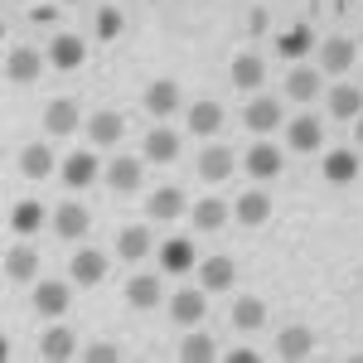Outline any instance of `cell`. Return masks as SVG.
<instances>
[{"label": "cell", "mask_w": 363, "mask_h": 363, "mask_svg": "<svg viewBox=\"0 0 363 363\" xmlns=\"http://www.w3.org/2000/svg\"><path fill=\"white\" fill-rule=\"evenodd\" d=\"M315 54H320V68H325V73H349L354 58H359V44L344 39V34H330V39H320Z\"/></svg>", "instance_id": "obj_1"}, {"label": "cell", "mask_w": 363, "mask_h": 363, "mask_svg": "<svg viewBox=\"0 0 363 363\" xmlns=\"http://www.w3.org/2000/svg\"><path fill=\"white\" fill-rule=\"evenodd\" d=\"M233 169H238V155L228 145H203V155H199V179L203 184H223Z\"/></svg>", "instance_id": "obj_2"}, {"label": "cell", "mask_w": 363, "mask_h": 363, "mask_svg": "<svg viewBox=\"0 0 363 363\" xmlns=\"http://www.w3.org/2000/svg\"><path fill=\"white\" fill-rule=\"evenodd\" d=\"M78 126H87L83 112H78V102L58 97V102H49V107H44V131H49V136H73Z\"/></svg>", "instance_id": "obj_3"}, {"label": "cell", "mask_w": 363, "mask_h": 363, "mask_svg": "<svg viewBox=\"0 0 363 363\" xmlns=\"http://www.w3.org/2000/svg\"><path fill=\"white\" fill-rule=\"evenodd\" d=\"M286 145L301 150V155L320 150V145H325V126H320V116H291V126H286Z\"/></svg>", "instance_id": "obj_4"}, {"label": "cell", "mask_w": 363, "mask_h": 363, "mask_svg": "<svg viewBox=\"0 0 363 363\" xmlns=\"http://www.w3.org/2000/svg\"><path fill=\"white\" fill-rule=\"evenodd\" d=\"M155 262H160L165 272H174V277H179V272H194V267H199V252H194V242H189V238H165V242H160V252H155Z\"/></svg>", "instance_id": "obj_5"}, {"label": "cell", "mask_w": 363, "mask_h": 363, "mask_svg": "<svg viewBox=\"0 0 363 363\" xmlns=\"http://www.w3.org/2000/svg\"><path fill=\"white\" fill-rule=\"evenodd\" d=\"M87 228H92V213H87L83 203H73V199H68V203H58V208H54V233H58V238L78 242Z\"/></svg>", "instance_id": "obj_6"}, {"label": "cell", "mask_w": 363, "mask_h": 363, "mask_svg": "<svg viewBox=\"0 0 363 363\" xmlns=\"http://www.w3.org/2000/svg\"><path fill=\"white\" fill-rule=\"evenodd\" d=\"M160 301H165V286H160V277L140 272V277L126 281V306H131V310H155Z\"/></svg>", "instance_id": "obj_7"}, {"label": "cell", "mask_w": 363, "mask_h": 363, "mask_svg": "<svg viewBox=\"0 0 363 363\" xmlns=\"http://www.w3.org/2000/svg\"><path fill=\"white\" fill-rule=\"evenodd\" d=\"M73 281L78 286H102L107 281V252H97V247L73 252Z\"/></svg>", "instance_id": "obj_8"}, {"label": "cell", "mask_w": 363, "mask_h": 363, "mask_svg": "<svg viewBox=\"0 0 363 363\" xmlns=\"http://www.w3.org/2000/svg\"><path fill=\"white\" fill-rule=\"evenodd\" d=\"M281 165H286V160H281V150L272 145V140H257V145L247 150V174L252 179H277Z\"/></svg>", "instance_id": "obj_9"}, {"label": "cell", "mask_w": 363, "mask_h": 363, "mask_svg": "<svg viewBox=\"0 0 363 363\" xmlns=\"http://www.w3.org/2000/svg\"><path fill=\"white\" fill-rule=\"evenodd\" d=\"M121 131H126V116L121 112H92L87 116V140L92 145H116Z\"/></svg>", "instance_id": "obj_10"}, {"label": "cell", "mask_w": 363, "mask_h": 363, "mask_svg": "<svg viewBox=\"0 0 363 363\" xmlns=\"http://www.w3.org/2000/svg\"><path fill=\"white\" fill-rule=\"evenodd\" d=\"M320 87H325V83H320V73L306 68V63H296V68L286 73V97H291V102H315Z\"/></svg>", "instance_id": "obj_11"}, {"label": "cell", "mask_w": 363, "mask_h": 363, "mask_svg": "<svg viewBox=\"0 0 363 363\" xmlns=\"http://www.w3.org/2000/svg\"><path fill=\"white\" fill-rule=\"evenodd\" d=\"M58 174H63V184H68V189H87V184L97 179V155H92V150H78V155H68V160H63Z\"/></svg>", "instance_id": "obj_12"}, {"label": "cell", "mask_w": 363, "mask_h": 363, "mask_svg": "<svg viewBox=\"0 0 363 363\" xmlns=\"http://www.w3.org/2000/svg\"><path fill=\"white\" fill-rule=\"evenodd\" d=\"M169 315L179 325H199L208 315V291H179V296H169Z\"/></svg>", "instance_id": "obj_13"}, {"label": "cell", "mask_w": 363, "mask_h": 363, "mask_svg": "<svg viewBox=\"0 0 363 363\" xmlns=\"http://www.w3.org/2000/svg\"><path fill=\"white\" fill-rule=\"evenodd\" d=\"M233 218H238L242 228L267 223V218H272V199L262 194V189H247V194H242L238 203H233Z\"/></svg>", "instance_id": "obj_14"}, {"label": "cell", "mask_w": 363, "mask_h": 363, "mask_svg": "<svg viewBox=\"0 0 363 363\" xmlns=\"http://www.w3.org/2000/svg\"><path fill=\"white\" fill-rule=\"evenodd\" d=\"M83 58H87V39H78V34H58L54 44H49V63L63 68V73H68V68H78Z\"/></svg>", "instance_id": "obj_15"}, {"label": "cell", "mask_w": 363, "mask_h": 363, "mask_svg": "<svg viewBox=\"0 0 363 363\" xmlns=\"http://www.w3.org/2000/svg\"><path fill=\"white\" fill-rule=\"evenodd\" d=\"M107 184H112L116 194H136L140 189V160L136 155H116L112 165H107Z\"/></svg>", "instance_id": "obj_16"}, {"label": "cell", "mask_w": 363, "mask_h": 363, "mask_svg": "<svg viewBox=\"0 0 363 363\" xmlns=\"http://www.w3.org/2000/svg\"><path fill=\"white\" fill-rule=\"evenodd\" d=\"M310 349H315V335H310L306 325H286V330H281L277 335V354L286 363H296V359H306Z\"/></svg>", "instance_id": "obj_17"}, {"label": "cell", "mask_w": 363, "mask_h": 363, "mask_svg": "<svg viewBox=\"0 0 363 363\" xmlns=\"http://www.w3.org/2000/svg\"><path fill=\"white\" fill-rule=\"evenodd\" d=\"M330 116H339V121H359L363 116V92L354 83L330 87Z\"/></svg>", "instance_id": "obj_18"}, {"label": "cell", "mask_w": 363, "mask_h": 363, "mask_svg": "<svg viewBox=\"0 0 363 363\" xmlns=\"http://www.w3.org/2000/svg\"><path fill=\"white\" fill-rule=\"evenodd\" d=\"M68 296H73V291H68L63 281H39V286H34V310L54 320V315L68 310Z\"/></svg>", "instance_id": "obj_19"}, {"label": "cell", "mask_w": 363, "mask_h": 363, "mask_svg": "<svg viewBox=\"0 0 363 363\" xmlns=\"http://www.w3.org/2000/svg\"><path fill=\"white\" fill-rule=\"evenodd\" d=\"M145 213L160 218V223H174V218L184 213V194H179L174 184H165V189H155V194L145 199Z\"/></svg>", "instance_id": "obj_20"}, {"label": "cell", "mask_w": 363, "mask_h": 363, "mask_svg": "<svg viewBox=\"0 0 363 363\" xmlns=\"http://www.w3.org/2000/svg\"><path fill=\"white\" fill-rule=\"evenodd\" d=\"M199 281H203V291H208V296H213V291H228V286L238 281L233 257H208V262L199 267Z\"/></svg>", "instance_id": "obj_21"}, {"label": "cell", "mask_w": 363, "mask_h": 363, "mask_svg": "<svg viewBox=\"0 0 363 363\" xmlns=\"http://www.w3.org/2000/svg\"><path fill=\"white\" fill-rule=\"evenodd\" d=\"M145 112H150V116H174V112H179V87L169 83V78L150 83V87H145Z\"/></svg>", "instance_id": "obj_22"}, {"label": "cell", "mask_w": 363, "mask_h": 363, "mask_svg": "<svg viewBox=\"0 0 363 363\" xmlns=\"http://www.w3.org/2000/svg\"><path fill=\"white\" fill-rule=\"evenodd\" d=\"M242 116H247L252 131H262V136H267V131H277V126H281V102H277V97H252Z\"/></svg>", "instance_id": "obj_23"}, {"label": "cell", "mask_w": 363, "mask_h": 363, "mask_svg": "<svg viewBox=\"0 0 363 363\" xmlns=\"http://www.w3.org/2000/svg\"><path fill=\"white\" fill-rule=\"evenodd\" d=\"M39 68H44V58L34 54V49H10V58H5V78L10 83H34Z\"/></svg>", "instance_id": "obj_24"}, {"label": "cell", "mask_w": 363, "mask_h": 363, "mask_svg": "<svg viewBox=\"0 0 363 363\" xmlns=\"http://www.w3.org/2000/svg\"><path fill=\"white\" fill-rule=\"evenodd\" d=\"M179 155V131H169V126H155L150 136H145V160H155V165H169Z\"/></svg>", "instance_id": "obj_25"}, {"label": "cell", "mask_w": 363, "mask_h": 363, "mask_svg": "<svg viewBox=\"0 0 363 363\" xmlns=\"http://www.w3.org/2000/svg\"><path fill=\"white\" fill-rule=\"evenodd\" d=\"M20 169H25L29 179H49V174H54V150H49L44 140L25 145V150H20Z\"/></svg>", "instance_id": "obj_26"}, {"label": "cell", "mask_w": 363, "mask_h": 363, "mask_svg": "<svg viewBox=\"0 0 363 363\" xmlns=\"http://www.w3.org/2000/svg\"><path fill=\"white\" fill-rule=\"evenodd\" d=\"M325 179L330 184H354L359 179V155L354 150H330L325 155Z\"/></svg>", "instance_id": "obj_27"}, {"label": "cell", "mask_w": 363, "mask_h": 363, "mask_svg": "<svg viewBox=\"0 0 363 363\" xmlns=\"http://www.w3.org/2000/svg\"><path fill=\"white\" fill-rule=\"evenodd\" d=\"M189 218H194L199 233H218V228L228 223V203H218V199L208 194V199H199L194 208H189Z\"/></svg>", "instance_id": "obj_28"}, {"label": "cell", "mask_w": 363, "mask_h": 363, "mask_svg": "<svg viewBox=\"0 0 363 363\" xmlns=\"http://www.w3.org/2000/svg\"><path fill=\"white\" fill-rule=\"evenodd\" d=\"M34 272H39V257H34V247H10V252H5V277L15 281V286L34 281Z\"/></svg>", "instance_id": "obj_29"}, {"label": "cell", "mask_w": 363, "mask_h": 363, "mask_svg": "<svg viewBox=\"0 0 363 363\" xmlns=\"http://www.w3.org/2000/svg\"><path fill=\"white\" fill-rule=\"evenodd\" d=\"M310 49H320V44H315V34H310V25H291L277 39V54L281 58H306Z\"/></svg>", "instance_id": "obj_30"}, {"label": "cell", "mask_w": 363, "mask_h": 363, "mask_svg": "<svg viewBox=\"0 0 363 363\" xmlns=\"http://www.w3.org/2000/svg\"><path fill=\"white\" fill-rule=\"evenodd\" d=\"M116 257H121V262L150 257V233H145V228H121V233H116Z\"/></svg>", "instance_id": "obj_31"}, {"label": "cell", "mask_w": 363, "mask_h": 363, "mask_svg": "<svg viewBox=\"0 0 363 363\" xmlns=\"http://www.w3.org/2000/svg\"><path fill=\"white\" fill-rule=\"evenodd\" d=\"M233 325H238L242 335L262 330V325H267V306H262L257 296H242V301H233Z\"/></svg>", "instance_id": "obj_32"}, {"label": "cell", "mask_w": 363, "mask_h": 363, "mask_svg": "<svg viewBox=\"0 0 363 363\" xmlns=\"http://www.w3.org/2000/svg\"><path fill=\"white\" fill-rule=\"evenodd\" d=\"M233 83L242 87V92H247V87H262L267 83V63L257 54H238L233 58Z\"/></svg>", "instance_id": "obj_33"}, {"label": "cell", "mask_w": 363, "mask_h": 363, "mask_svg": "<svg viewBox=\"0 0 363 363\" xmlns=\"http://www.w3.org/2000/svg\"><path fill=\"white\" fill-rule=\"evenodd\" d=\"M218 126H223V107L218 102H194L189 107V131L194 136H213Z\"/></svg>", "instance_id": "obj_34"}, {"label": "cell", "mask_w": 363, "mask_h": 363, "mask_svg": "<svg viewBox=\"0 0 363 363\" xmlns=\"http://www.w3.org/2000/svg\"><path fill=\"white\" fill-rule=\"evenodd\" d=\"M44 223H49V213H44V203H34V199H25V203L10 208V228H15V233H39Z\"/></svg>", "instance_id": "obj_35"}, {"label": "cell", "mask_w": 363, "mask_h": 363, "mask_svg": "<svg viewBox=\"0 0 363 363\" xmlns=\"http://www.w3.org/2000/svg\"><path fill=\"white\" fill-rule=\"evenodd\" d=\"M213 335H203V330H194V335H184V344H179V359L184 363H208L213 359Z\"/></svg>", "instance_id": "obj_36"}, {"label": "cell", "mask_w": 363, "mask_h": 363, "mask_svg": "<svg viewBox=\"0 0 363 363\" xmlns=\"http://www.w3.org/2000/svg\"><path fill=\"white\" fill-rule=\"evenodd\" d=\"M73 349H78V344H73V335H68V330H49V335L39 339V354H44V359H73Z\"/></svg>", "instance_id": "obj_37"}, {"label": "cell", "mask_w": 363, "mask_h": 363, "mask_svg": "<svg viewBox=\"0 0 363 363\" xmlns=\"http://www.w3.org/2000/svg\"><path fill=\"white\" fill-rule=\"evenodd\" d=\"M121 34V10H97V39H116Z\"/></svg>", "instance_id": "obj_38"}, {"label": "cell", "mask_w": 363, "mask_h": 363, "mask_svg": "<svg viewBox=\"0 0 363 363\" xmlns=\"http://www.w3.org/2000/svg\"><path fill=\"white\" fill-rule=\"evenodd\" d=\"M87 363H116L121 354H116V344H92V349H83Z\"/></svg>", "instance_id": "obj_39"}, {"label": "cell", "mask_w": 363, "mask_h": 363, "mask_svg": "<svg viewBox=\"0 0 363 363\" xmlns=\"http://www.w3.org/2000/svg\"><path fill=\"white\" fill-rule=\"evenodd\" d=\"M228 363H257V354H252V349H233V354H228Z\"/></svg>", "instance_id": "obj_40"}, {"label": "cell", "mask_w": 363, "mask_h": 363, "mask_svg": "<svg viewBox=\"0 0 363 363\" xmlns=\"http://www.w3.org/2000/svg\"><path fill=\"white\" fill-rule=\"evenodd\" d=\"M354 140H359V145H363V116H359V121H354Z\"/></svg>", "instance_id": "obj_41"}]
</instances>
